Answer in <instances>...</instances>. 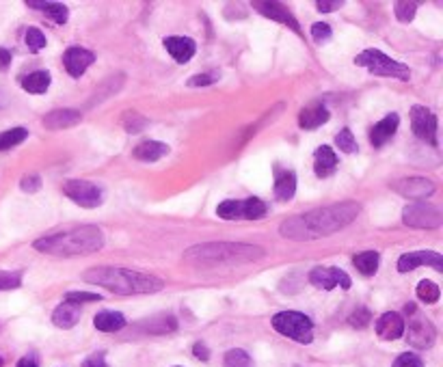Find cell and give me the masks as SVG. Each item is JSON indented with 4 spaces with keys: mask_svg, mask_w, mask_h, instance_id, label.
<instances>
[{
    "mask_svg": "<svg viewBox=\"0 0 443 367\" xmlns=\"http://www.w3.org/2000/svg\"><path fill=\"white\" fill-rule=\"evenodd\" d=\"M83 279L91 285H102L113 294L132 296V294H156L164 287L162 279L154 275H145L139 270L128 268H109V266H97L83 275Z\"/></svg>",
    "mask_w": 443,
    "mask_h": 367,
    "instance_id": "cell-2",
    "label": "cell"
},
{
    "mask_svg": "<svg viewBox=\"0 0 443 367\" xmlns=\"http://www.w3.org/2000/svg\"><path fill=\"white\" fill-rule=\"evenodd\" d=\"M217 216L223 220H238L243 218V199H227V201L219 204Z\"/></svg>",
    "mask_w": 443,
    "mask_h": 367,
    "instance_id": "cell-31",
    "label": "cell"
},
{
    "mask_svg": "<svg viewBox=\"0 0 443 367\" xmlns=\"http://www.w3.org/2000/svg\"><path fill=\"white\" fill-rule=\"evenodd\" d=\"M93 61H95V54L91 50L80 48V46L67 48L65 54H63V65H65L67 74H70L72 78H80L93 65Z\"/></svg>",
    "mask_w": 443,
    "mask_h": 367,
    "instance_id": "cell-13",
    "label": "cell"
},
{
    "mask_svg": "<svg viewBox=\"0 0 443 367\" xmlns=\"http://www.w3.org/2000/svg\"><path fill=\"white\" fill-rule=\"evenodd\" d=\"M26 7L40 9L54 24H67V20H70V9H67L65 5H61V3H52V0H46V3H40V0H28Z\"/></svg>",
    "mask_w": 443,
    "mask_h": 367,
    "instance_id": "cell-24",
    "label": "cell"
},
{
    "mask_svg": "<svg viewBox=\"0 0 443 367\" xmlns=\"http://www.w3.org/2000/svg\"><path fill=\"white\" fill-rule=\"evenodd\" d=\"M0 367H3V359H0Z\"/></svg>",
    "mask_w": 443,
    "mask_h": 367,
    "instance_id": "cell-51",
    "label": "cell"
},
{
    "mask_svg": "<svg viewBox=\"0 0 443 367\" xmlns=\"http://www.w3.org/2000/svg\"><path fill=\"white\" fill-rule=\"evenodd\" d=\"M80 316H83L80 305H74V303H67V300H63V303L52 313V324L56 328L67 330V328H74L80 322Z\"/></svg>",
    "mask_w": 443,
    "mask_h": 367,
    "instance_id": "cell-20",
    "label": "cell"
},
{
    "mask_svg": "<svg viewBox=\"0 0 443 367\" xmlns=\"http://www.w3.org/2000/svg\"><path fill=\"white\" fill-rule=\"evenodd\" d=\"M394 190L402 194L404 199H413V201H424L435 192V184L426 178H406L394 184Z\"/></svg>",
    "mask_w": 443,
    "mask_h": 367,
    "instance_id": "cell-14",
    "label": "cell"
},
{
    "mask_svg": "<svg viewBox=\"0 0 443 367\" xmlns=\"http://www.w3.org/2000/svg\"><path fill=\"white\" fill-rule=\"evenodd\" d=\"M40 253L72 257V255H91L104 247V233L95 225H83L63 233H52L32 242Z\"/></svg>",
    "mask_w": 443,
    "mask_h": 367,
    "instance_id": "cell-3",
    "label": "cell"
},
{
    "mask_svg": "<svg viewBox=\"0 0 443 367\" xmlns=\"http://www.w3.org/2000/svg\"><path fill=\"white\" fill-rule=\"evenodd\" d=\"M223 367H253V359L243 348H231L223 356Z\"/></svg>",
    "mask_w": 443,
    "mask_h": 367,
    "instance_id": "cell-33",
    "label": "cell"
},
{
    "mask_svg": "<svg viewBox=\"0 0 443 367\" xmlns=\"http://www.w3.org/2000/svg\"><path fill=\"white\" fill-rule=\"evenodd\" d=\"M16 367H40V363L35 361V356H22Z\"/></svg>",
    "mask_w": 443,
    "mask_h": 367,
    "instance_id": "cell-50",
    "label": "cell"
},
{
    "mask_svg": "<svg viewBox=\"0 0 443 367\" xmlns=\"http://www.w3.org/2000/svg\"><path fill=\"white\" fill-rule=\"evenodd\" d=\"M169 154V145L160 143V141H143L134 147L132 156L141 162H158L160 158H164Z\"/></svg>",
    "mask_w": 443,
    "mask_h": 367,
    "instance_id": "cell-25",
    "label": "cell"
},
{
    "mask_svg": "<svg viewBox=\"0 0 443 367\" xmlns=\"http://www.w3.org/2000/svg\"><path fill=\"white\" fill-rule=\"evenodd\" d=\"M337 169V154L329 147V145H322L316 149L314 154V171L318 178H331Z\"/></svg>",
    "mask_w": 443,
    "mask_h": 367,
    "instance_id": "cell-22",
    "label": "cell"
},
{
    "mask_svg": "<svg viewBox=\"0 0 443 367\" xmlns=\"http://www.w3.org/2000/svg\"><path fill=\"white\" fill-rule=\"evenodd\" d=\"M176 328H178L176 318L174 316H166V313L156 316V318H152V320L145 322V332H158V335H164V332H171Z\"/></svg>",
    "mask_w": 443,
    "mask_h": 367,
    "instance_id": "cell-29",
    "label": "cell"
},
{
    "mask_svg": "<svg viewBox=\"0 0 443 367\" xmlns=\"http://www.w3.org/2000/svg\"><path fill=\"white\" fill-rule=\"evenodd\" d=\"M65 300L74 305H83V303H97V300H102V296L93 292H67Z\"/></svg>",
    "mask_w": 443,
    "mask_h": 367,
    "instance_id": "cell-40",
    "label": "cell"
},
{
    "mask_svg": "<svg viewBox=\"0 0 443 367\" xmlns=\"http://www.w3.org/2000/svg\"><path fill=\"white\" fill-rule=\"evenodd\" d=\"M50 82H52V76H50V72H46V70L30 72L28 76H24V78L20 80V85H22V89H24L26 93H35V95L46 93V91L50 89Z\"/></svg>",
    "mask_w": 443,
    "mask_h": 367,
    "instance_id": "cell-26",
    "label": "cell"
},
{
    "mask_svg": "<svg viewBox=\"0 0 443 367\" xmlns=\"http://www.w3.org/2000/svg\"><path fill=\"white\" fill-rule=\"evenodd\" d=\"M418 298L422 300V303H426V305H435L437 300L441 298V290H439L437 283L424 279V281L418 283Z\"/></svg>",
    "mask_w": 443,
    "mask_h": 367,
    "instance_id": "cell-34",
    "label": "cell"
},
{
    "mask_svg": "<svg viewBox=\"0 0 443 367\" xmlns=\"http://www.w3.org/2000/svg\"><path fill=\"white\" fill-rule=\"evenodd\" d=\"M402 223L413 229H437L443 223V214L437 206L418 201L402 210Z\"/></svg>",
    "mask_w": 443,
    "mask_h": 367,
    "instance_id": "cell-8",
    "label": "cell"
},
{
    "mask_svg": "<svg viewBox=\"0 0 443 367\" xmlns=\"http://www.w3.org/2000/svg\"><path fill=\"white\" fill-rule=\"evenodd\" d=\"M316 7L324 13H331V11H337L344 7V0H320V3H316Z\"/></svg>",
    "mask_w": 443,
    "mask_h": 367,
    "instance_id": "cell-47",
    "label": "cell"
},
{
    "mask_svg": "<svg viewBox=\"0 0 443 367\" xmlns=\"http://www.w3.org/2000/svg\"><path fill=\"white\" fill-rule=\"evenodd\" d=\"M404 313L408 316V328L404 324V332H406V342L411 344L418 350H426L435 344L437 340V330L432 326V322L418 311V307L413 303H408L404 307Z\"/></svg>",
    "mask_w": 443,
    "mask_h": 367,
    "instance_id": "cell-7",
    "label": "cell"
},
{
    "mask_svg": "<svg viewBox=\"0 0 443 367\" xmlns=\"http://www.w3.org/2000/svg\"><path fill=\"white\" fill-rule=\"evenodd\" d=\"M253 9H255L260 15L268 18V20L281 22V24L290 26L294 32H301V26H298V22L294 20V15L290 13V9H286V7L279 5V3H266V0H257V3H253Z\"/></svg>",
    "mask_w": 443,
    "mask_h": 367,
    "instance_id": "cell-16",
    "label": "cell"
},
{
    "mask_svg": "<svg viewBox=\"0 0 443 367\" xmlns=\"http://www.w3.org/2000/svg\"><path fill=\"white\" fill-rule=\"evenodd\" d=\"M335 145H337L339 149H342L344 154H355V151H357V141H355L353 132H351L348 127L339 130V135L335 137Z\"/></svg>",
    "mask_w": 443,
    "mask_h": 367,
    "instance_id": "cell-37",
    "label": "cell"
},
{
    "mask_svg": "<svg viewBox=\"0 0 443 367\" xmlns=\"http://www.w3.org/2000/svg\"><path fill=\"white\" fill-rule=\"evenodd\" d=\"M331 119V113L322 104H310L298 113V125L303 130H316Z\"/></svg>",
    "mask_w": 443,
    "mask_h": 367,
    "instance_id": "cell-21",
    "label": "cell"
},
{
    "mask_svg": "<svg viewBox=\"0 0 443 367\" xmlns=\"http://www.w3.org/2000/svg\"><path fill=\"white\" fill-rule=\"evenodd\" d=\"M266 204L257 197H249V199H243V218L247 220H260L266 216Z\"/></svg>",
    "mask_w": 443,
    "mask_h": 367,
    "instance_id": "cell-32",
    "label": "cell"
},
{
    "mask_svg": "<svg viewBox=\"0 0 443 367\" xmlns=\"http://www.w3.org/2000/svg\"><path fill=\"white\" fill-rule=\"evenodd\" d=\"M411 127L415 132V137L432 147H437V117L432 111L426 106L415 104L411 108Z\"/></svg>",
    "mask_w": 443,
    "mask_h": 367,
    "instance_id": "cell-10",
    "label": "cell"
},
{
    "mask_svg": "<svg viewBox=\"0 0 443 367\" xmlns=\"http://www.w3.org/2000/svg\"><path fill=\"white\" fill-rule=\"evenodd\" d=\"M264 257L262 247L253 244H236V242H208L190 247L184 253V261L197 268H217V266L247 263Z\"/></svg>",
    "mask_w": 443,
    "mask_h": 367,
    "instance_id": "cell-4",
    "label": "cell"
},
{
    "mask_svg": "<svg viewBox=\"0 0 443 367\" xmlns=\"http://www.w3.org/2000/svg\"><path fill=\"white\" fill-rule=\"evenodd\" d=\"M394 13L400 22H411L418 13V3H406V0H398L394 5Z\"/></svg>",
    "mask_w": 443,
    "mask_h": 367,
    "instance_id": "cell-36",
    "label": "cell"
},
{
    "mask_svg": "<svg viewBox=\"0 0 443 367\" xmlns=\"http://www.w3.org/2000/svg\"><path fill=\"white\" fill-rule=\"evenodd\" d=\"M193 354H195L197 359H201V361H208V359H210V350H208V346L203 344V342H197V344L193 346Z\"/></svg>",
    "mask_w": 443,
    "mask_h": 367,
    "instance_id": "cell-48",
    "label": "cell"
},
{
    "mask_svg": "<svg viewBox=\"0 0 443 367\" xmlns=\"http://www.w3.org/2000/svg\"><path fill=\"white\" fill-rule=\"evenodd\" d=\"M22 285V273H9V270H0V292L7 290H18Z\"/></svg>",
    "mask_w": 443,
    "mask_h": 367,
    "instance_id": "cell-39",
    "label": "cell"
},
{
    "mask_svg": "<svg viewBox=\"0 0 443 367\" xmlns=\"http://www.w3.org/2000/svg\"><path fill=\"white\" fill-rule=\"evenodd\" d=\"M83 367H109L107 359H104V352H93L91 356H87L83 361Z\"/></svg>",
    "mask_w": 443,
    "mask_h": 367,
    "instance_id": "cell-46",
    "label": "cell"
},
{
    "mask_svg": "<svg viewBox=\"0 0 443 367\" xmlns=\"http://www.w3.org/2000/svg\"><path fill=\"white\" fill-rule=\"evenodd\" d=\"M20 188L24 192H37V190H42V178L40 175H24L20 180Z\"/></svg>",
    "mask_w": 443,
    "mask_h": 367,
    "instance_id": "cell-44",
    "label": "cell"
},
{
    "mask_svg": "<svg viewBox=\"0 0 443 367\" xmlns=\"http://www.w3.org/2000/svg\"><path fill=\"white\" fill-rule=\"evenodd\" d=\"M355 65L357 68L368 70L374 76H387V78H396V80H408L411 78V72L404 63L394 61L392 56L383 54L381 50H363L361 54L355 56Z\"/></svg>",
    "mask_w": 443,
    "mask_h": 367,
    "instance_id": "cell-5",
    "label": "cell"
},
{
    "mask_svg": "<svg viewBox=\"0 0 443 367\" xmlns=\"http://www.w3.org/2000/svg\"><path fill=\"white\" fill-rule=\"evenodd\" d=\"M126 316L119 311H99L93 318V326L102 332H117L126 326Z\"/></svg>",
    "mask_w": 443,
    "mask_h": 367,
    "instance_id": "cell-27",
    "label": "cell"
},
{
    "mask_svg": "<svg viewBox=\"0 0 443 367\" xmlns=\"http://www.w3.org/2000/svg\"><path fill=\"white\" fill-rule=\"evenodd\" d=\"M214 74H197V76H190L188 78V87H208L214 82Z\"/></svg>",
    "mask_w": 443,
    "mask_h": 367,
    "instance_id": "cell-45",
    "label": "cell"
},
{
    "mask_svg": "<svg viewBox=\"0 0 443 367\" xmlns=\"http://www.w3.org/2000/svg\"><path fill=\"white\" fill-rule=\"evenodd\" d=\"M374 328H377V335L383 340V342H394V340H400L404 335V318L396 311H387L383 313L377 324H374Z\"/></svg>",
    "mask_w": 443,
    "mask_h": 367,
    "instance_id": "cell-15",
    "label": "cell"
},
{
    "mask_svg": "<svg viewBox=\"0 0 443 367\" xmlns=\"http://www.w3.org/2000/svg\"><path fill=\"white\" fill-rule=\"evenodd\" d=\"M398 125H400V117L396 113H389L385 119H381L370 130V143L374 147H383L385 143H389L394 139V135L398 132Z\"/></svg>",
    "mask_w": 443,
    "mask_h": 367,
    "instance_id": "cell-17",
    "label": "cell"
},
{
    "mask_svg": "<svg viewBox=\"0 0 443 367\" xmlns=\"http://www.w3.org/2000/svg\"><path fill=\"white\" fill-rule=\"evenodd\" d=\"M420 266H430L437 273H443V257L437 251H411L398 259V273H411Z\"/></svg>",
    "mask_w": 443,
    "mask_h": 367,
    "instance_id": "cell-12",
    "label": "cell"
},
{
    "mask_svg": "<svg viewBox=\"0 0 443 367\" xmlns=\"http://www.w3.org/2000/svg\"><path fill=\"white\" fill-rule=\"evenodd\" d=\"M359 204L355 201H344L337 206H329V208H318L312 210L308 214H301L294 218H288L279 231L281 236L288 240H316V238H324L331 236V233L344 229L346 225H351L357 214H359Z\"/></svg>",
    "mask_w": 443,
    "mask_h": 367,
    "instance_id": "cell-1",
    "label": "cell"
},
{
    "mask_svg": "<svg viewBox=\"0 0 443 367\" xmlns=\"http://www.w3.org/2000/svg\"><path fill=\"white\" fill-rule=\"evenodd\" d=\"M147 125V119H143L139 113H126L123 117V127L126 132H130V135H139V132H143Z\"/></svg>",
    "mask_w": 443,
    "mask_h": 367,
    "instance_id": "cell-38",
    "label": "cell"
},
{
    "mask_svg": "<svg viewBox=\"0 0 443 367\" xmlns=\"http://www.w3.org/2000/svg\"><path fill=\"white\" fill-rule=\"evenodd\" d=\"M296 192V173L275 166V197L277 201H290Z\"/></svg>",
    "mask_w": 443,
    "mask_h": 367,
    "instance_id": "cell-23",
    "label": "cell"
},
{
    "mask_svg": "<svg viewBox=\"0 0 443 367\" xmlns=\"http://www.w3.org/2000/svg\"><path fill=\"white\" fill-rule=\"evenodd\" d=\"M310 283L318 290H324V292H331L335 287L351 290V285H353L351 277L342 268H335V266H331V268H322V266L314 268L310 273Z\"/></svg>",
    "mask_w": 443,
    "mask_h": 367,
    "instance_id": "cell-11",
    "label": "cell"
},
{
    "mask_svg": "<svg viewBox=\"0 0 443 367\" xmlns=\"http://www.w3.org/2000/svg\"><path fill=\"white\" fill-rule=\"evenodd\" d=\"M83 121V115L80 111H74V108H59V111H52L44 117V127L48 130H65V127H74Z\"/></svg>",
    "mask_w": 443,
    "mask_h": 367,
    "instance_id": "cell-19",
    "label": "cell"
},
{
    "mask_svg": "<svg viewBox=\"0 0 443 367\" xmlns=\"http://www.w3.org/2000/svg\"><path fill=\"white\" fill-rule=\"evenodd\" d=\"M63 194L70 197L76 206L87 208V210L99 208L102 199H104V194H102V190L93 182H85V180H67L63 184Z\"/></svg>",
    "mask_w": 443,
    "mask_h": 367,
    "instance_id": "cell-9",
    "label": "cell"
},
{
    "mask_svg": "<svg viewBox=\"0 0 443 367\" xmlns=\"http://www.w3.org/2000/svg\"><path fill=\"white\" fill-rule=\"evenodd\" d=\"M26 48H28L30 52H40V50L46 48V35H44V32H42L40 28L30 26V28L26 30Z\"/></svg>",
    "mask_w": 443,
    "mask_h": 367,
    "instance_id": "cell-35",
    "label": "cell"
},
{
    "mask_svg": "<svg viewBox=\"0 0 443 367\" xmlns=\"http://www.w3.org/2000/svg\"><path fill=\"white\" fill-rule=\"evenodd\" d=\"M9 65H11V52L7 48H0V72L9 70Z\"/></svg>",
    "mask_w": 443,
    "mask_h": 367,
    "instance_id": "cell-49",
    "label": "cell"
},
{
    "mask_svg": "<svg viewBox=\"0 0 443 367\" xmlns=\"http://www.w3.org/2000/svg\"><path fill=\"white\" fill-rule=\"evenodd\" d=\"M174 367H182V365H174Z\"/></svg>",
    "mask_w": 443,
    "mask_h": 367,
    "instance_id": "cell-52",
    "label": "cell"
},
{
    "mask_svg": "<svg viewBox=\"0 0 443 367\" xmlns=\"http://www.w3.org/2000/svg\"><path fill=\"white\" fill-rule=\"evenodd\" d=\"M162 46L174 56L176 63H188L197 52V44L190 37H166L162 42Z\"/></svg>",
    "mask_w": 443,
    "mask_h": 367,
    "instance_id": "cell-18",
    "label": "cell"
},
{
    "mask_svg": "<svg viewBox=\"0 0 443 367\" xmlns=\"http://www.w3.org/2000/svg\"><path fill=\"white\" fill-rule=\"evenodd\" d=\"M348 322H351L355 328H365V326L372 322V313H370L365 307H357V309L353 311V316L348 318Z\"/></svg>",
    "mask_w": 443,
    "mask_h": 367,
    "instance_id": "cell-43",
    "label": "cell"
},
{
    "mask_svg": "<svg viewBox=\"0 0 443 367\" xmlns=\"http://www.w3.org/2000/svg\"><path fill=\"white\" fill-rule=\"evenodd\" d=\"M353 263L355 268L363 275V277H372L374 273L379 270V263H381V255L377 251H363V253H357L353 257Z\"/></svg>",
    "mask_w": 443,
    "mask_h": 367,
    "instance_id": "cell-28",
    "label": "cell"
},
{
    "mask_svg": "<svg viewBox=\"0 0 443 367\" xmlns=\"http://www.w3.org/2000/svg\"><path fill=\"white\" fill-rule=\"evenodd\" d=\"M28 139V130L26 127H11L0 132V151H7Z\"/></svg>",
    "mask_w": 443,
    "mask_h": 367,
    "instance_id": "cell-30",
    "label": "cell"
},
{
    "mask_svg": "<svg viewBox=\"0 0 443 367\" xmlns=\"http://www.w3.org/2000/svg\"><path fill=\"white\" fill-rule=\"evenodd\" d=\"M331 37H333V30H331L329 24L316 22V24L312 26V39H314L316 44H324V42H329Z\"/></svg>",
    "mask_w": 443,
    "mask_h": 367,
    "instance_id": "cell-41",
    "label": "cell"
},
{
    "mask_svg": "<svg viewBox=\"0 0 443 367\" xmlns=\"http://www.w3.org/2000/svg\"><path fill=\"white\" fill-rule=\"evenodd\" d=\"M272 328L279 335L296 342V344H312L314 342V322L301 311H279L272 316Z\"/></svg>",
    "mask_w": 443,
    "mask_h": 367,
    "instance_id": "cell-6",
    "label": "cell"
},
{
    "mask_svg": "<svg viewBox=\"0 0 443 367\" xmlns=\"http://www.w3.org/2000/svg\"><path fill=\"white\" fill-rule=\"evenodd\" d=\"M392 367H424V361L415 352H402Z\"/></svg>",
    "mask_w": 443,
    "mask_h": 367,
    "instance_id": "cell-42",
    "label": "cell"
}]
</instances>
